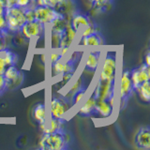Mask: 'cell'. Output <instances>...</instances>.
<instances>
[{"mask_svg":"<svg viewBox=\"0 0 150 150\" xmlns=\"http://www.w3.org/2000/svg\"><path fill=\"white\" fill-rule=\"evenodd\" d=\"M96 32H98V27L95 25V23H91L90 25H88L87 26L83 28L81 37H86V36H88V35L93 34V33H96Z\"/></svg>","mask_w":150,"mask_h":150,"instance_id":"obj_27","label":"cell"},{"mask_svg":"<svg viewBox=\"0 0 150 150\" xmlns=\"http://www.w3.org/2000/svg\"><path fill=\"white\" fill-rule=\"evenodd\" d=\"M69 22V21L67 20V17L61 14L60 16L56 17L54 20L52 21V23L49 25L51 27V31L62 33L65 30V28H66V26H67Z\"/></svg>","mask_w":150,"mask_h":150,"instance_id":"obj_19","label":"cell"},{"mask_svg":"<svg viewBox=\"0 0 150 150\" xmlns=\"http://www.w3.org/2000/svg\"><path fill=\"white\" fill-rule=\"evenodd\" d=\"M32 115H33V118H34V120L39 125L43 124L44 122L48 119V118H47L46 106L44 104H42V103H39V104H37L34 107L33 111H32Z\"/></svg>","mask_w":150,"mask_h":150,"instance_id":"obj_18","label":"cell"},{"mask_svg":"<svg viewBox=\"0 0 150 150\" xmlns=\"http://www.w3.org/2000/svg\"><path fill=\"white\" fill-rule=\"evenodd\" d=\"M104 44V39L100 32H96L86 37H81V45L87 48L100 47Z\"/></svg>","mask_w":150,"mask_h":150,"instance_id":"obj_12","label":"cell"},{"mask_svg":"<svg viewBox=\"0 0 150 150\" xmlns=\"http://www.w3.org/2000/svg\"><path fill=\"white\" fill-rule=\"evenodd\" d=\"M8 67V66L6 65V63H5V60L3 58L2 55H0V74H3L5 69H6V68Z\"/></svg>","mask_w":150,"mask_h":150,"instance_id":"obj_36","label":"cell"},{"mask_svg":"<svg viewBox=\"0 0 150 150\" xmlns=\"http://www.w3.org/2000/svg\"><path fill=\"white\" fill-rule=\"evenodd\" d=\"M5 9H6V8H5L2 5H0V14H4L5 13Z\"/></svg>","mask_w":150,"mask_h":150,"instance_id":"obj_39","label":"cell"},{"mask_svg":"<svg viewBox=\"0 0 150 150\" xmlns=\"http://www.w3.org/2000/svg\"><path fill=\"white\" fill-rule=\"evenodd\" d=\"M83 86H82V80L81 79H79L78 81L75 83V84L74 86L71 87V89H70V93L72 94H75L77 91H79V90H81V89H83Z\"/></svg>","mask_w":150,"mask_h":150,"instance_id":"obj_34","label":"cell"},{"mask_svg":"<svg viewBox=\"0 0 150 150\" xmlns=\"http://www.w3.org/2000/svg\"><path fill=\"white\" fill-rule=\"evenodd\" d=\"M144 64L150 67V52L147 51L146 52V54H145V57H144Z\"/></svg>","mask_w":150,"mask_h":150,"instance_id":"obj_38","label":"cell"},{"mask_svg":"<svg viewBox=\"0 0 150 150\" xmlns=\"http://www.w3.org/2000/svg\"><path fill=\"white\" fill-rule=\"evenodd\" d=\"M61 36L62 33L53 32L51 31V37H50V45L51 48L54 50H58L60 48V42H61Z\"/></svg>","mask_w":150,"mask_h":150,"instance_id":"obj_23","label":"cell"},{"mask_svg":"<svg viewBox=\"0 0 150 150\" xmlns=\"http://www.w3.org/2000/svg\"><path fill=\"white\" fill-rule=\"evenodd\" d=\"M60 58H64V57L61 56L59 51L58 52H52V53H50V54H49V60H50L51 64L54 63L55 61H57Z\"/></svg>","mask_w":150,"mask_h":150,"instance_id":"obj_33","label":"cell"},{"mask_svg":"<svg viewBox=\"0 0 150 150\" xmlns=\"http://www.w3.org/2000/svg\"><path fill=\"white\" fill-rule=\"evenodd\" d=\"M4 92V90H2V89H0V95H1V94Z\"/></svg>","mask_w":150,"mask_h":150,"instance_id":"obj_40","label":"cell"},{"mask_svg":"<svg viewBox=\"0 0 150 150\" xmlns=\"http://www.w3.org/2000/svg\"><path fill=\"white\" fill-rule=\"evenodd\" d=\"M6 79H5L3 74H0V89L2 90H6Z\"/></svg>","mask_w":150,"mask_h":150,"instance_id":"obj_37","label":"cell"},{"mask_svg":"<svg viewBox=\"0 0 150 150\" xmlns=\"http://www.w3.org/2000/svg\"><path fill=\"white\" fill-rule=\"evenodd\" d=\"M61 15V13L56 11L55 9L45 7V6H36L34 8V16L35 20L41 23L45 26L49 25L52 21L54 20L56 17ZM63 15V14H62Z\"/></svg>","mask_w":150,"mask_h":150,"instance_id":"obj_7","label":"cell"},{"mask_svg":"<svg viewBox=\"0 0 150 150\" xmlns=\"http://www.w3.org/2000/svg\"><path fill=\"white\" fill-rule=\"evenodd\" d=\"M0 30L3 32L8 33V25H7V21H6V17H5L4 14H0Z\"/></svg>","mask_w":150,"mask_h":150,"instance_id":"obj_32","label":"cell"},{"mask_svg":"<svg viewBox=\"0 0 150 150\" xmlns=\"http://www.w3.org/2000/svg\"><path fill=\"white\" fill-rule=\"evenodd\" d=\"M112 111L114 106H112L108 100H97L95 114H98L103 118H107L112 115Z\"/></svg>","mask_w":150,"mask_h":150,"instance_id":"obj_16","label":"cell"},{"mask_svg":"<svg viewBox=\"0 0 150 150\" xmlns=\"http://www.w3.org/2000/svg\"><path fill=\"white\" fill-rule=\"evenodd\" d=\"M97 100L92 96L89 97L87 100L84 101L83 104L80 107L79 109V115L83 116H89L93 114H95V107H96Z\"/></svg>","mask_w":150,"mask_h":150,"instance_id":"obj_17","label":"cell"},{"mask_svg":"<svg viewBox=\"0 0 150 150\" xmlns=\"http://www.w3.org/2000/svg\"><path fill=\"white\" fill-rule=\"evenodd\" d=\"M135 144L138 149H150V129L148 126L142 127L135 136Z\"/></svg>","mask_w":150,"mask_h":150,"instance_id":"obj_10","label":"cell"},{"mask_svg":"<svg viewBox=\"0 0 150 150\" xmlns=\"http://www.w3.org/2000/svg\"><path fill=\"white\" fill-rule=\"evenodd\" d=\"M15 6L22 8H27L31 7H36L37 3L36 0H15Z\"/></svg>","mask_w":150,"mask_h":150,"instance_id":"obj_26","label":"cell"},{"mask_svg":"<svg viewBox=\"0 0 150 150\" xmlns=\"http://www.w3.org/2000/svg\"><path fill=\"white\" fill-rule=\"evenodd\" d=\"M133 92H134V87L130 80L129 70L124 69L120 77V83H119V96H120V102L122 104V108L126 106V103L128 102L129 98L131 97Z\"/></svg>","mask_w":150,"mask_h":150,"instance_id":"obj_4","label":"cell"},{"mask_svg":"<svg viewBox=\"0 0 150 150\" xmlns=\"http://www.w3.org/2000/svg\"><path fill=\"white\" fill-rule=\"evenodd\" d=\"M4 15L6 17L8 33H13V34L19 33L23 23L26 22L23 8L17 6H12L6 8Z\"/></svg>","mask_w":150,"mask_h":150,"instance_id":"obj_2","label":"cell"},{"mask_svg":"<svg viewBox=\"0 0 150 150\" xmlns=\"http://www.w3.org/2000/svg\"><path fill=\"white\" fill-rule=\"evenodd\" d=\"M69 23L73 29L76 32H78L79 30L83 29V28L87 26L88 25H90L92 22L91 19L86 14H84L81 11H75L72 14Z\"/></svg>","mask_w":150,"mask_h":150,"instance_id":"obj_11","label":"cell"},{"mask_svg":"<svg viewBox=\"0 0 150 150\" xmlns=\"http://www.w3.org/2000/svg\"><path fill=\"white\" fill-rule=\"evenodd\" d=\"M20 72L21 71L16 68L15 65H11V66H8V67L6 68L3 75H4L5 79H6V82L8 83V82H11V81H12V80L15 79ZM7 83H6V86H7Z\"/></svg>","mask_w":150,"mask_h":150,"instance_id":"obj_21","label":"cell"},{"mask_svg":"<svg viewBox=\"0 0 150 150\" xmlns=\"http://www.w3.org/2000/svg\"><path fill=\"white\" fill-rule=\"evenodd\" d=\"M69 110L68 103L57 98H53L50 102V117L55 119H62Z\"/></svg>","mask_w":150,"mask_h":150,"instance_id":"obj_9","label":"cell"},{"mask_svg":"<svg viewBox=\"0 0 150 150\" xmlns=\"http://www.w3.org/2000/svg\"><path fill=\"white\" fill-rule=\"evenodd\" d=\"M101 53L100 51L88 52L86 57V69L90 71H96L100 63Z\"/></svg>","mask_w":150,"mask_h":150,"instance_id":"obj_14","label":"cell"},{"mask_svg":"<svg viewBox=\"0 0 150 150\" xmlns=\"http://www.w3.org/2000/svg\"><path fill=\"white\" fill-rule=\"evenodd\" d=\"M84 94H86V89L83 88L81 90L77 91L75 94H73L72 97H73V104H77L80 101H81L83 97H84Z\"/></svg>","mask_w":150,"mask_h":150,"instance_id":"obj_30","label":"cell"},{"mask_svg":"<svg viewBox=\"0 0 150 150\" xmlns=\"http://www.w3.org/2000/svg\"><path fill=\"white\" fill-rule=\"evenodd\" d=\"M129 75L131 83L135 89L140 84L150 80V68L144 63L140 67L129 70Z\"/></svg>","mask_w":150,"mask_h":150,"instance_id":"obj_8","label":"cell"},{"mask_svg":"<svg viewBox=\"0 0 150 150\" xmlns=\"http://www.w3.org/2000/svg\"><path fill=\"white\" fill-rule=\"evenodd\" d=\"M69 139L65 130L52 133H43L40 140L39 147L42 150H65L69 148Z\"/></svg>","mask_w":150,"mask_h":150,"instance_id":"obj_1","label":"cell"},{"mask_svg":"<svg viewBox=\"0 0 150 150\" xmlns=\"http://www.w3.org/2000/svg\"><path fill=\"white\" fill-rule=\"evenodd\" d=\"M63 67H64V61L63 58H60L54 63L52 64V75L53 76H62L63 75Z\"/></svg>","mask_w":150,"mask_h":150,"instance_id":"obj_24","label":"cell"},{"mask_svg":"<svg viewBox=\"0 0 150 150\" xmlns=\"http://www.w3.org/2000/svg\"><path fill=\"white\" fill-rule=\"evenodd\" d=\"M35 8V7H34ZM34 8H23L25 11V16L26 21H33L35 20V16H34Z\"/></svg>","mask_w":150,"mask_h":150,"instance_id":"obj_31","label":"cell"},{"mask_svg":"<svg viewBox=\"0 0 150 150\" xmlns=\"http://www.w3.org/2000/svg\"><path fill=\"white\" fill-rule=\"evenodd\" d=\"M63 123L64 119H55L53 117H50L47 119L43 124L40 125V128L43 133H52L58 130H63Z\"/></svg>","mask_w":150,"mask_h":150,"instance_id":"obj_13","label":"cell"},{"mask_svg":"<svg viewBox=\"0 0 150 150\" xmlns=\"http://www.w3.org/2000/svg\"><path fill=\"white\" fill-rule=\"evenodd\" d=\"M2 53H3L2 56H3V58L5 60V63H6L7 66L15 65L17 63L18 57H17V55L13 53V52L8 50V48H7L5 51H3Z\"/></svg>","mask_w":150,"mask_h":150,"instance_id":"obj_22","label":"cell"},{"mask_svg":"<svg viewBox=\"0 0 150 150\" xmlns=\"http://www.w3.org/2000/svg\"><path fill=\"white\" fill-rule=\"evenodd\" d=\"M134 91L138 94L139 97L141 98V100L144 102H149L150 101V82L146 81L143 83L142 84H140L139 86H137Z\"/></svg>","mask_w":150,"mask_h":150,"instance_id":"obj_20","label":"cell"},{"mask_svg":"<svg viewBox=\"0 0 150 150\" xmlns=\"http://www.w3.org/2000/svg\"><path fill=\"white\" fill-rule=\"evenodd\" d=\"M8 35V33L3 32L0 30V52L5 51L7 49V41H6V38Z\"/></svg>","mask_w":150,"mask_h":150,"instance_id":"obj_29","label":"cell"},{"mask_svg":"<svg viewBox=\"0 0 150 150\" xmlns=\"http://www.w3.org/2000/svg\"><path fill=\"white\" fill-rule=\"evenodd\" d=\"M77 35V32L75 31L70 23L69 22L67 26H66L65 30L62 32V36H61V42H60V48L61 47H68L69 48L71 44L73 43V41L75 40Z\"/></svg>","mask_w":150,"mask_h":150,"instance_id":"obj_15","label":"cell"},{"mask_svg":"<svg viewBox=\"0 0 150 150\" xmlns=\"http://www.w3.org/2000/svg\"><path fill=\"white\" fill-rule=\"evenodd\" d=\"M92 4L93 6L97 8H105L106 6H108V4L111 3L112 0H89Z\"/></svg>","mask_w":150,"mask_h":150,"instance_id":"obj_28","label":"cell"},{"mask_svg":"<svg viewBox=\"0 0 150 150\" xmlns=\"http://www.w3.org/2000/svg\"><path fill=\"white\" fill-rule=\"evenodd\" d=\"M117 57L115 52L107 53L101 64L98 80L100 81H114L116 76Z\"/></svg>","mask_w":150,"mask_h":150,"instance_id":"obj_3","label":"cell"},{"mask_svg":"<svg viewBox=\"0 0 150 150\" xmlns=\"http://www.w3.org/2000/svg\"><path fill=\"white\" fill-rule=\"evenodd\" d=\"M115 81H100L98 80L96 87L94 89L93 97L97 100H108L115 96Z\"/></svg>","mask_w":150,"mask_h":150,"instance_id":"obj_5","label":"cell"},{"mask_svg":"<svg viewBox=\"0 0 150 150\" xmlns=\"http://www.w3.org/2000/svg\"><path fill=\"white\" fill-rule=\"evenodd\" d=\"M0 5H2L5 8H8L9 7L15 6V0H0Z\"/></svg>","mask_w":150,"mask_h":150,"instance_id":"obj_35","label":"cell"},{"mask_svg":"<svg viewBox=\"0 0 150 150\" xmlns=\"http://www.w3.org/2000/svg\"><path fill=\"white\" fill-rule=\"evenodd\" d=\"M63 0H36L37 6H45L54 9H57Z\"/></svg>","mask_w":150,"mask_h":150,"instance_id":"obj_25","label":"cell"},{"mask_svg":"<svg viewBox=\"0 0 150 150\" xmlns=\"http://www.w3.org/2000/svg\"><path fill=\"white\" fill-rule=\"evenodd\" d=\"M46 26L36 20L26 21L21 28V34L26 40L39 39L44 34Z\"/></svg>","mask_w":150,"mask_h":150,"instance_id":"obj_6","label":"cell"}]
</instances>
